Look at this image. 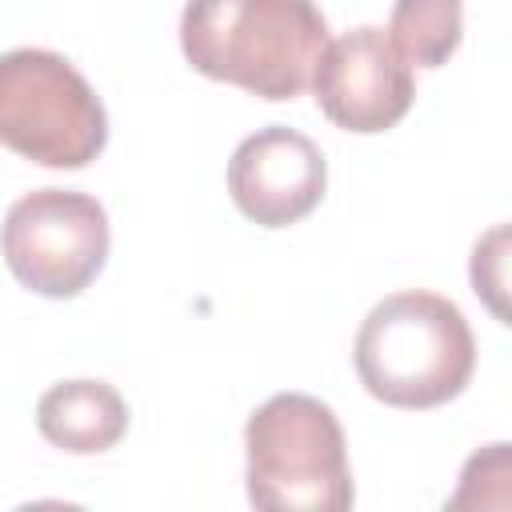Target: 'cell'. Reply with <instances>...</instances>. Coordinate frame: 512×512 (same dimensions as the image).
Wrapping results in <instances>:
<instances>
[{"instance_id":"cell-6","label":"cell","mask_w":512,"mask_h":512,"mask_svg":"<svg viewBox=\"0 0 512 512\" xmlns=\"http://www.w3.org/2000/svg\"><path fill=\"white\" fill-rule=\"evenodd\" d=\"M320 112L344 132H388L416 100L412 64L396 52L384 28L360 24L324 44L312 84Z\"/></svg>"},{"instance_id":"cell-7","label":"cell","mask_w":512,"mask_h":512,"mask_svg":"<svg viewBox=\"0 0 512 512\" xmlns=\"http://www.w3.org/2000/svg\"><path fill=\"white\" fill-rule=\"evenodd\" d=\"M328 184V164L320 148L284 124L244 136L228 160L232 204L260 228H288L304 220Z\"/></svg>"},{"instance_id":"cell-1","label":"cell","mask_w":512,"mask_h":512,"mask_svg":"<svg viewBox=\"0 0 512 512\" xmlns=\"http://www.w3.org/2000/svg\"><path fill=\"white\" fill-rule=\"evenodd\" d=\"M328 44L312 0H188L180 16L184 60L264 100H292L312 84Z\"/></svg>"},{"instance_id":"cell-9","label":"cell","mask_w":512,"mask_h":512,"mask_svg":"<svg viewBox=\"0 0 512 512\" xmlns=\"http://www.w3.org/2000/svg\"><path fill=\"white\" fill-rule=\"evenodd\" d=\"M464 32V0H396L388 40L416 68H440Z\"/></svg>"},{"instance_id":"cell-8","label":"cell","mask_w":512,"mask_h":512,"mask_svg":"<svg viewBox=\"0 0 512 512\" xmlns=\"http://www.w3.org/2000/svg\"><path fill=\"white\" fill-rule=\"evenodd\" d=\"M36 428L48 444L64 452H108L128 432V404L104 380H64L40 396Z\"/></svg>"},{"instance_id":"cell-4","label":"cell","mask_w":512,"mask_h":512,"mask_svg":"<svg viewBox=\"0 0 512 512\" xmlns=\"http://www.w3.org/2000/svg\"><path fill=\"white\" fill-rule=\"evenodd\" d=\"M0 144L44 168H84L108 144V112L60 52L12 48L0 56Z\"/></svg>"},{"instance_id":"cell-10","label":"cell","mask_w":512,"mask_h":512,"mask_svg":"<svg viewBox=\"0 0 512 512\" xmlns=\"http://www.w3.org/2000/svg\"><path fill=\"white\" fill-rule=\"evenodd\" d=\"M504 240H508V232L492 228L472 252V288H476V296L488 300V308L496 316H504V300H500V292H504Z\"/></svg>"},{"instance_id":"cell-3","label":"cell","mask_w":512,"mask_h":512,"mask_svg":"<svg viewBox=\"0 0 512 512\" xmlns=\"http://www.w3.org/2000/svg\"><path fill=\"white\" fill-rule=\"evenodd\" d=\"M248 500L272 512L352 508L348 444L336 412L304 392L264 400L244 428Z\"/></svg>"},{"instance_id":"cell-5","label":"cell","mask_w":512,"mask_h":512,"mask_svg":"<svg viewBox=\"0 0 512 512\" xmlns=\"http://www.w3.org/2000/svg\"><path fill=\"white\" fill-rule=\"evenodd\" d=\"M0 252L24 288L52 300L80 296L108 260V216L84 192L36 188L8 208Z\"/></svg>"},{"instance_id":"cell-2","label":"cell","mask_w":512,"mask_h":512,"mask_svg":"<svg viewBox=\"0 0 512 512\" xmlns=\"http://www.w3.org/2000/svg\"><path fill=\"white\" fill-rule=\"evenodd\" d=\"M356 376L392 408H436L456 400L476 368L464 312L436 292L384 296L356 332Z\"/></svg>"}]
</instances>
